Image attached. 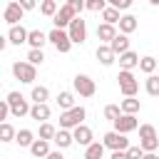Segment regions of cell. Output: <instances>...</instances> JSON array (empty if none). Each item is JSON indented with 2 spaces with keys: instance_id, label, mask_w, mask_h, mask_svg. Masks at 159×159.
<instances>
[{
  "instance_id": "44dd1931",
  "label": "cell",
  "mask_w": 159,
  "mask_h": 159,
  "mask_svg": "<svg viewBox=\"0 0 159 159\" xmlns=\"http://www.w3.org/2000/svg\"><path fill=\"white\" fill-rule=\"evenodd\" d=\"M27 42H30V47H32V50H42V45H45V42H50V40H47V35H45L42 30H30Z\"/></svg>"
},
{
  "instance_id": "f6af8a7d",
  "label": "cell",
  "mask_w": 159,
  "mask_h": 159,
  "mask_svg": "<svg viewBox=\"0 0 159 159\" xmlns=\"http://www.w3.org/2000/svg\"><path fill=\"white\" fill-rule=\"evenodd\" d=\"M144 159H159V157H157V152H149V154H144Z\"/></svg>"
},
{
  "instance_id": "f1b7e54d",
  "label": "cell",
  "mask_w": 159,
  "mask_h": 159,
  "mask_svg": "<svg viewBox=\"0 0 159 159\" xmlns=\"http://www.w3.org/2000/svg\"><path fill=\"white\" fill-rule=\"evenodd\" d=\"M102 20H104L107 25H119V20H122V15H119V10H114L112 5H107V10L102 12Z\"/></svg>"
},
{
  "instance_id": "6da1fadb",
  "label": "cell",
  "mask_w": 159,
  "mask_h": 159,
  "mask_svg": "<svg viewBox=\"0 0 159 159\" xmlns=\"http://www.w3.org/2000/svg\"><path fill=\"white\" fill-rule=\"evenodd\" d=\"M139 147L144 149V154L157 152V147H159V137H157V129H154L152 124H142V127H139Z\"/></svg>"
},
{
  "instance_id": "b9f144b4",
  "label": "cell",
  "mask_w": 159,
  "mask_h": 159,
  "mask_svg": "<svg viewBox=\"0 0 159 159\" xmlns=\"http://www.w3.org/2000/svg\"><path fill=\"white\" fill-rule=\"evenodd\" d=\"M109 159H129V157H127V152H112Z\"/></svg>"
},
{
  "instance_id": "7402d4cb",
  "label": "cell",
  "mask_w": 159,
  "mask_h": 159,
  "mask_svg": "<svg viewBox=\"0 0 159 159\" xmlns=\"http://www.w3.org/2000/svg\"><path fill=\"white\" fill-rule=\"evenodd\" d=\"M30 154H32V157H37V159H45V157H50V142H45V139H37V142L30 147Z\"/></svg>"
},
{
  "instance_id": "4dcf8cb0",
  "label": "cell",
  "mask_w": 159,
  "mask_h": 159,
  "mask_svg": "<svg viewBox=\"0 0 159 159\" xmlns=\"http://www.w3.org/2000/svg\"><path fill=\"white\" fill-rule=\"evenodd\" d=\"M40 12H42V15H47V17H55V15L60 12V5H57L55 0H45V2L40 5Z\"/></svg>"
},
{
  "instance_id": "bcb514c9",
  "label": "cell",
  "mask_w": 159,
  "mask_h": 159,
  "mask_svg": "<svg viewBox=\"0 0 159 159\" xmlns=\"http://www.w3.org/2000/svg\"><path fill=\"white\" fill-rule=\"evenodd\" d=\"M157 62H159V60H157Z\"/></svg>"
},
{
  "instance_id": "5bb4252c",
  "label": "cell",
  "mask_w": 159,
  "mask_h": 159,
  "mask_svg": "<svg viewBox=\"0 0 159 159\" xmlns=\"http://www.w3.org/2000/svg\"><path fill=\"white\" fill-rule=\"evenodd\" d=\"M27 37H30V30H25L22 25L10 27V32H7V40H10L12 45H22V42H27Z\"/></svg>"
},
{
  "instance_id": "83f0119b",
  "label": "cell",
  "mask_w": 159,
  "mask_h": 159,
  "mask_svg": "<svg viewBox=\"0 0 159 159\" xmlns=\"http://www.w3.org/2000/svg\"><path fill=\"white\" fill-rule=\"evenodd\" d=\"M104 157V144L102 142H94L84 149V159H102Z\"/></svg>"
},
{
  "instance_id": "603a6c76",
  "label": "cell",
  "mask_w": 159,
  "mask_h": 159,
  "mask_svg": "<svg viewBox=\"0 0 159 159\" xmlns=\"http://www.w3.org/2000/svg\"><path fill=\"white\" fill-rule=\"evenodd\" d=\"M57 104H60V109L62 112H70V109H75L77 104H75V94L72 92H60L57 94Z\"/></svg>"
},
{
  "instance_id": "e0dca14e",
  "label": "cell",
  "mask_w": 159,
  "mask_h": 159,
  "mask_svg": "<svg viewBox=\"0 0 159 159\" xmlns=\"http://www.w3.org/2000/svg\"><path fill=\"white\" fill-rule=\"evenodd\" d=\"M97 60H99L104 67H109V65L117 60V55L112 52V47H109V45H99V47H97Z\"/></svg>"
},
{
  "instance_id": "ab89813d",
  "label": "cell",
  "mask_w": 159,
  "mask_h": 159,
  "mask_svg": "<svg viewBox=\"0 0 159 159\" xmlns=\"http://www.w3.org/2000/svg\"><path fill=\"white\" fill-rule=\"evenodd\" d=\"M70 5H72V10H75L77 15H80V12L87 7V2H82V0H70Z\"/></svg>"
},
{
  "instance_id": "7bdbcfd3",
  "label": "cell",
  "mask_w": 159,
  "mask_h": 159,
  "mask_svg": "<svg viewBox=\"0 0 159 159\" xmlns=\"http://www.w3.org/2000/svg\"><path fill=\"white\" fill-rule=\"evenodd\" d=\"M20 5H22V10H32V7H35V2H32V0H22Z\"/></svg>"
},
{
  "instance_id": "5b68a950",
  "label": "cell",
  "mask_w": 159,
  "mask_h": 159,
  "mask_svg": "<svg viewBox=\"0 0 159 159\" xmlns=\"http://www.w3.org/2000/svg\"><path fill=\"white\" fill-rule=\"evenodd\" d=\"M12 75H15L22 84H32L35 77H37L35 65H30V62H12Z\"/></svg>"
},
{
  "instance_id": "f546056e",
  "label": "cell",
  "mask_w": 159,
  "mask_h": 159,
  "mask_svg": "<svg viewBox=\"0 0 159 159\" xmlns=\"http://www.w3.org/2000/svg\"><path fill=\"white\" fill-rule=\"evenodd\" d=\"M157 67H159L157 57H142V60H139V70H142V72H147V77H149Z\"/></svg>"
},
{
  "instance_id": "ac0fdd59",
  "label": "cell",
  "mask_w": 159,
  "mask_h": 159,
  "mask_svg": "<svg viewBox=\"0 0 159 159\" xmlns=\"http://www.w3.org/2000/svg\"><path fill=\"white\" fill-rule=\"evenodd\" d=\"M137 65H139V55H137V52H132V50H129V52H124V55L119 57V67H122V70H127V72H132Z\"/></svg>"
},
{
  "instance_id": "2e32d148",
  "label": "cell",
  "mask_w": 159,
  "mask_h": 159,
  "mask_svg": "<svg viewBox=\"0 0 159 159\" xmlns=\"http://www.w3.org/2000/svg\"><path fill=\"white\" fill-rule=\"evenodd\" d=\"M109 47H112V52H114V55H119V57H122L124 52H129V37L119 32V35L109 42Z\"/></svg>"
},
{
  "instance_id": "7a4b0ae2",
  "label": "cell",
  "mask_w": 159,
  "mask_h": 159,
  "mask_svg": "<svg viewBox=\"0 0 159 159\" xmlns=\"http://www.w3.org/2000/svg\"><path fill=\"white\" fill-rule=\"evenodd\" d=\"M84 117H87L84 107H75V109H70V112H62V114H60V129H77Z\"/></svg>"
},
{
  "instance_id": "d6a6232c",
  "label": "cell",
  "mask_w": 159,
  "mask_h": 159,
  "mask_svg": "<svg viewBox=\"0 0 159 159\" xmlns=\"http://www.w3.org/2000/svg\"><path fill=\"white\" fill-rule=\"evenodd\" d=\"M119 117H122V107H117V104H107V107H104V119H109V122L114 124Z\"/></svg>"
},
{
  "instance_id": "d4e9b609",
  "label": "cell",
  "mask_w": 159,
  "mask_h": 159,
  "mask_svg": "<svg viewBox=\"0 0 159 159\" xmlns=\"http://www.w3.org/2000/svg\"><path fill=\"white\" fill-rule=\"evenodd\" d=\"M47 97H50V89L47 87H32V94H30V99L35 102V104H47Z\"/></svg>"
},
{
  "instance_id": "d590c367",
  "label": "cell",
  "mask_w": 159,
  "mask_h": 159,
  "mask_svg": "<svg viewBox=\"0 0 159 159\" xmlns=\"http://www.w3.org/2000/svg\"><path fill=\"white\" fill-rule=\"evenodd\" d=\"M27 62L35 65V67L42 65V62H45V52H42V50H30V52H27Z\"/></svg>"
},
{
  "instance_id": "30bf717a",
  "label": "cell",
  "mask_w": 159,
  "mask_h": 159,
  "mask_svg": "<svg viewBox=\"0 0 159 159\" xmlns=\"http://www.w3.org/2000/svg\"><path fill=\"white\" fill-rule=\"evenodd\" d=\"M67 35H70L72 45H82V42L87 40V25H84V20H82V17H75L72 25L67 27Z\"/></svg>"
},
{
  "instance_id": "9a60e30c",
  "label": "cell",
  "mask_w": 159,
  "mask_h": 159,
  "mask_svg": "<svg viewBox=\"0 0 159 159\" xmlns=\"http://www.w3.org/2000/svg\"><path fill=\"white\" fill-rule=\"evenodd\" d=\"M117 35H119V32L114 30V25H107V22L97 25V40H102V42H107V45H109Z\"/></svg>"
},
{
  "instance_id": "60d3db41",
  "label": "cell",
  "mask_w": 159,
  "mask_h": 159,
  "mask_svg": "<svg viewBox=\"0 0 159 159\" xmlns=\"http://www.w3.org/2000/svg\"><path fill=\"white\" fill-rule=\"evenodd\" d=\"M7 114H12V112H10V104H7V99H2V102H0V119H5Z\"/></svg>"
},
{
  "instance_id": "ffe728a7",
  "label": "cell",
  "mask_w": 159,
  "mask_h": 159,
  "mask_svg": "<svg viewBox=\"0 0 159 159\" xmlns=\"http://www.w3.org/2000/svg\"><path fill=\"white\" fill-rule=\"evenodd\" d=\"M60 149H67V147H72L75 144V137H72V132L70 129H57V137L52 139Z\"/></svg>"
},
{
  "instance_id": "9c48e42d",
  "label": "cell",
  "mask_w": 159,
  "mask_h": 159,
  "mask_svg": "<svg viewBox=\"0 0 159 159\" xmlns=\"http://www.w3.org/2000/svg\"><path fill=\"white\" fill-rule=\"evenodd\" d=\"M75 17H80V15H77V12L72 10V5L67 2V5H62V7H60V12L52 17V22H55V27H57V30H67V27L72 25V20H75Z\"/></svg>"
},
{
  "instance_id": "8d00e7d4",
  "label": "cell",
  "mask_w": 159,
  "mask_h": 159,
  "mask_svg": "<svg viewBox=\"0 0 159 159\" xmlns=\"http://www.w3.org/2000/svg\"><path fill=\"white\" fill-rule=\"evenodd\" d=\"M87 10H92V12H104V10H107V2H104V0H87Z\"/></svg>"
},
{
  "instance_id": "277c9868",
  "label": "cell",
  "mask_w": 159,
  "mask_h": 159,
  "mask_svg": "<svg viewBox=\"0 0 159 159\" xmlns=\"http://www.w3.org/2000/svg\"><path fill=\"white\" fill-rule=\"evenodd\" d=\"M102 144H104V149H112V152H127L129 149V139L119 132H107L102 137Z\"/></svg>"
},
{
  "instance_id": "484cf974",
  "label": "cell",
  "mask_w": 159,
  "mask_h": 159,
  "mask_svg": "<svg viewBox=\"0 0 159 159\" xmlns=\"http://www.w3.org/2000/svg\"><path fill=\"white\" fill-rule=\"evenodd\" d=\"M122 114H137L139 109H142V104H139V99H134V97H127V99H122Z\"/></svg>"
},
{
  "instance_id": "f35d334b",
  "label": "cell",
  "mask_w": 159,
  "mask_h": 159,
  "mask_svg": "<svg viewBox=\"0 0 159 159\" xmlns=\"http://www.w3.org/2000/svg\"><path fill=\"white\" fill-rule=\"evenodd\" d=\"M109 5H112L114 10H127V7L132 5V0H109Z\"/></svg>"
},
{
  "instance_id": "52a82bcc",
  "label": "cell",
  "mask_w": 159,
  "mask_h": 159,
  "mask_svg": "<svg viewBox=\"0 0 159 159\" xmlns=\"http://www.w3.org/2000/svg\"><path fill=\"white\" fill-rule=\"evenodd\" d=\"M117 82H119V89H122V94L124 97H134L137 94V89H139V82L134 80V75L132 72H127V70H122L119 75H117Z\"/></svg>"
},
{
  "instance_id": "836d02e7",
  "label": "cell",
  "mask_w": 159,
  "mask_h": 159,
  "mask_svg": "<svg viewBox=\"0 0 159 159\" xmlns=\"http://www.w3.org/2000/svg\"><path fill=\"white\" fill-rule=\"evenodd\" d=\"M57 137V129L50 124V122H45V124H40V139H45V142H50V139H55Z\"/></svg>"
},
{
  "instance_id": "e575fe53",
  "label": "cell",
  "mask_w": 159,
  "mask_h": 159,
  "mask_svg": "<svg viewBox=\"0 0 159 159\" xmlns=\"http://www.w3.org/2000/svg\"><path fill=\"white\" fill-rule=\"evenodd\" d=\"M147 92H149L152 97H159V77H157V75H149V77H147Z\"/></svg>"
},
{
  "instance_id": "8992f818",
  "label": "cell",
  "mask_w": 159,
  "mask_h": 159,
  "mask_svg": "<svg viewBox=\"0 0 159 159\" xmlns=\"http://www.w3.org/2000/svg\"><path fill=\"white\" fill-rule=\"evenodd\" d=\"M72 87H75V92H77L80 97H94V92H97L94 80L87 77V75H77V77L72 80Z\"/></svg>"
},
{
  "instance_id": "74e56055",
  "label": "cell",
  "mask_w": 159,
  "mask_h": 159,
  "mask_svg": "<svg viewBox=\"0 0 159 159\" xmlns=\"http://www.w3.org/2000/svg\"><path fill=\"white\" fill-rule=\"evenodd\" d=\"M127 157H129V159H144V149H142L139 144H137V147H129V149H127Z\"/></svg>"
},
{
  "instance_id": "d6986e66",
  "label": "cell",
  "mask_w": 159,
  "mask_h": 159,
  "mask_svg": "<svg viewBox=\"0 0 159 159\" xmlns=\"http://www.w3.org/2000/svg\"><path fill=\"white\" fill-rule=\"evenodd\" d=\"M50 114H52V112H50L47 104H32V109H30V117H32L35 122H42V124L50 119Z\"/></svg>"
},
{
  "instance_id": "4fadbf2b",
  "label": "cell",
  "mask_w": 159,
  "mask_h": 159,
  "mask_svg": "<svg viewBox=\"0 0 159 159\" xmlns=\"http://www.w3.org/2000/svg\"><path fill=\"white\" fill-rule=\"evenodd\" d=\"M72 137H75V144H80V147H89V144H94L92 139H94V134H92V129L87 127V124H80L77 129H72Z\"/></svg>"
},
{
  "instance_id": "1f68e13d",
  "label": "cell",
  "mask_w": 159,
  "mask_h": 159,
  "mask_svg": "<svg viewBox=\"0 0 159 159\" xmlns=\"http://www.w3.org/2000/svg\"><path fill=\"white\" fill-rule=\"evenodd\" d=\"M15 137H17V132L12 129V124L2 122V124H0V142H12Z\"/></svg>"
},
{
  "instance_id": "4316f807",
  "label": "cell",
  "mask_w": 159,
  "mask_h": 159,
  "mask_svg": "<svg viewBox=\"0 0 159 159\" xmlns=\"http://www.w3.org/2000/svg\"><path fill=\"white\" fill-rule=\"evenodd\" d=\"M15 142H17L20 147H27V149H30L37 139H35V134H32L30 129H20V132H17V137H15Z\"/></svg>"
},
{
  "instance_id": "3957f363",
  "label": "cell",
  "mask_w": 159,
  "mask_h": 159,
  "mask_svg": "<svg viewBox=\"0 0 159 159\" xmlns=\"http://www.w3.org/2000/svg\"><path fill=\"white\" fill-rule=\"evenodd\" d=\"M47 40L55 45V50L57 52H70V47H72V40H70V35H67V30H57V27H52L50 32H47Z\"/></svg>"
},
{
  "instance_id": "7c38bea8",
  "label": "cell",
  "mask_w": 159,
  "mask_h": 159,
  "mask_svg": "<svg viewBox=\"0 0 159 159\" xmlns=\"http://www.w3.org/2000/svg\"><path fill=\"white\" fill-rule=\"evenodd\" d=\"M137 127H139V122H137L134 114H122V117L114 122V132H119V134H129V132H134Z\"/></svg>"
},
{
  "instance_id": "cb8c5ba5",
  "label": "cell",
  "mask_w": 159,
  "mask_h": 159,
  "mask_svg": "<svg viewBox=\"0 0 159 159\" xmlns=\"http://www.w3.org/2000/svg\"><path fill=\"white\" fill-rule=\"evenodd\" d=\"M137 30V17L134 15H122V20H119V32L122 35H129V32H134Z\"/></svg>"
},
{
  "instance_id": "8fae6325",
  "label": "cell",
  "mask_w": 159,
  "mask_h": 159,
  "mask_svg": "<svg viewBox=\"0 0 159 159\" xmlns=\"http://www.w3.org/2000/svg\"><path fill=\"white\" fill-rule=\"evenodd\" d=\"M22 12H25V10H22V5H20V2H7V5H5L2 17H5V22H7L10 27H15V25L22 20Z\"/></svg>"
},
{
  "instance_id": "ee69618b",
  "label": "cell",
  "mask_w": 159,
  "mask_h": 159,
  "mask_svg": "<svg viewBox=\"0 0 159 159\" xmlns=\"http://www.w3.org/2000/svg\"><path fill=\"white\" fill-rule=\"evenodd\" d=\"M45 159H62V154L60 152H50V157H45Z\"/></svg>"
},
{
  "instance_id": "ba28073f",
  "label": "cell",
  "mask_w": 159,
  "mask_h": 159,
  "mask_svg": "<svg viewBox=\"0 0 159 159\" xmlns=\"http://www.w3.org/2000/svg\"><path fill=\"white\" fill-rule=\"evenodd\" d=\"M7 104H10V112H12L15 117H25V114H30V109H32L20 92H10V94H7Z\"/></svg>"
}]
</instances>
